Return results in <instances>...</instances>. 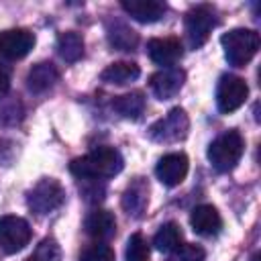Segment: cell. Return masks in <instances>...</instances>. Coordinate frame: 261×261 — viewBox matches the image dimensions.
<instances>
[{"label":"cell","instance_id":"1","mask_svg":"<svg viewBox=\"0 0 261 261\" xmlns=\"http://www.w3.org/2000/svg\"><path fill=\"white\" fill-rule=\"evenodd\" d=\"M124 167L122 155L114 147H98L84 157L69 163V171L80 179H102L114 177Z\"/></svg>","mask_w":261,"mask_h":261},{"label":"cell","instance_id":"2","mask_svg":"<svg viewBox=\"0 0 261 261\" xmlns=\"http://www.w3.org/2000/svg\"><path fill=\"white\" fill-rule=\"evenodd\" d=\"M226 61L234 67H245L259 49V35L251 29H232L220 37Z\"/></svg>","mask_w":261,"mask_h":261},{"label":"cell","instance_id":"3","mask_svg":"<svg viewBox=\"0 0 261 261\" xmlns=\"http://www.w3.org/2000/svg\"><path fill=\"white\" fill-rule=\"evenodd\" d=\"M243 149H245V141H243L241 133L226 130L210 143L208 161L216 171H222V173L230 171L239 163V159L243 157Z\"/></svg>","mask_w":261,"mask_h":261},{"label":"cell","instance_id":"4","mask_svg":"<svg viewBox=\"0 0 261 261\" xmlns=\"http://www.w3.org/2000/svg\"><path fill=\"white\" fill-rule=\"evenodd\" d=\"M184 27H186V39H188V45L192 49H198L202 47L212 29L216 27V18H214V10L206 4H200V6H194L186 12V18H184Z\"/></svg>","mask_w":261,"mask_h":261},{"label":"cell","instance_id":"5","mask_svg":"<svg viewBox=\"0 0 261 261\" xmlns=\"http://www.w3.org/2000/svg\"><path fill=\"white\" fill-rule=\"evenodd\" d=\"M65 200V192L61 188V184L53 177H45L41 179L29 194H27V204L35 214H49L53 210H57Z\"/></svg>","mask_w":261,"mask_h":261},{"label":"cell","instance_id":"6","mask_svg":"<svg viewBox=\"0 0 261 261\" xmlns=\"http://www.w3.org/2000/svg\"><path fill=\"white\" fill-rule=\"evenodd\" d=\"M188 128H190V120H188L186 110L173 108L163 118H159L157 122L151 124L149 137L159 143H175L188 135Z\"/></svg>","mask_w":261,"mask_h":261},{"label":"cell","instance_id":"7","mask_svg":"<svg viewBox=\"0 0 261 261\" xmlns=\"http://www.w3.org/2000/svg\"><path fill=\"white\" fill-rule=\"evenodd\" d=\"M31 241V226L20 216H2L0 218V247L4 253L12 255L22 251Z\"/></svg>","mask_w":261,"mask_h":261},{"label":"cell","instance_id":"8","mask_svg":"<svg viewBox=\"0 0 261 261\" xmlns=\"http://www.w3.org/2000/svg\"><path fill=\"white\" fill-rule=\"evenodd\" d=\"M249 96V86L243 77L239 75H222L216 88V104L218 110L228 114L234 112L237 108H241L245 104Z\"/></svg>","mask_w":261,"mask_h":261},{"label":"cell","instance_id":"9","mask_svg":"<svg viewBox=\"0 0 261 261\" xmlns=\"http://www.w3.org/2000/svg\"><path fill=\"white\" fill-rule=\"evenodd\" d=\"M35 47V35L27 29H8L0 33V55L4 59L16 61L31 53Z\"/></svg>","mask_w":261,"mask_h":261},{"label":"cell","instance_id":"10","mask_svg":"<svg viewBox=\"0 0 261 261\" xmlns=\"http://www.w3.org/2000/svg\"><path fill=\"white\" fill-rule=\"evenodd\" d=\"M188 157L184 153H167L159 159L157 167H155V175L161 184L173 188V186H179L186 175H188Z\"/></svg>","mask_w":261,"mask_h":261},{"label":"cell","instance_id":"11","mask_svg":"<svg viewBox=\"0 0 261 261\" xmlns=\"http://www.w3.org/2000/svg\"><path fill=\"white\" fill-rule=\"evenodd\" d=\"M186 82V71L179 67H165L151 75V90L159 100H169L179 94Z\"/></svg>","mask_w":261,"mask_h":261},{"label":"cell","instance_id":"12","mask_svg":"<svg viewBox=\"0 0 261 261\" xmlns=\"http://www.w3.org/2000/svg\"><path fill=\"white\" fill-rule=\"evenodd\" d=\"M147 53H149L151 61H155L157 65L171 67L173 63H177L181 59L184 47H181L179 39H175V37H163V39H151L147 43Z\"/></svg>","mask_w":261,"mask_h":261},{"label":"cell","instance_id":"13","mask_svg":"<svg viewBox=\"0 0 261 261\" xmlns=\"http://www.w3.org/2000/svg\"><path fill=\"white\" fill-rule=\"evenodd\" d=\"M84 230L94 241H108L116 232V218L110 210H92L84 220Z\"/></svg>","mask_w":261,"mask_h":261},{"label":"cell","instance_id":"14","mask_svg":"<svg viewBox=\"0 0 261 261\" xmlns=\"http://www.w3.org/2000/svg\"><path fill=\"white\" fill-rule=\"evenodd\" d=\"M190 224H192L194 232H198L202 237H214L222 228V218L212 204H200L192 210Z\"/></svg>","mask_w":261,"mask_h":261},{"label":"cell","instance_id":"15","mask_svg":"<svg viewBox=\"0 0 261 261\" xmlns=\"http://www.w3.org/2000/svg\"><path fill=\"white\" fill-rule=\"evenodd\" d=\"M120 6L130 18L139 22H155L167 10V6L157 0H122Z\"/></svg>","mask_w":261,"mask_h":261},{"label":"cell","instance_id":"16","mask_svg":"<svg viewBox=\"0 0 261 261\" xmlns=\"http://www.w3.org/2000/svg\"><path fill=\"white\" fill-rule=\"evenodd\" d=\"M57 80H59V71L51 61H41V63L33 65L27 73V86L35 94H43V92L51 90Z\"/></svg>","mask_w":261,"mask_h":261},{"label":"cell","instance_id":"17","mask_svg":"<svg viewBox=\"0 0 261 261\" xmlns=\"http://www.w3.org/2000/svg\"><path fill=\"white\" fill-rule=\"evenodd\" d=\"M139 75H141V69H139V65L133 63V61H116V63H110V65L100 73L102 82L112 84V86L130 84V82H135Z\"/></svg>","mask_w":261,"mask_h":261},{"label":"cell","instance_id":"18","mask_svg":"<svg viewBox=\"0 0 261 261\" xmlns=\"http://www.w3.org/2000/svg\"><path fill=\"white\" fill-rule=\"evenodd\" d=\"M57 53L63 61L67 63H75L82 55H84V39L73 33V31H65L57 37Z\"/></svg>","mask_w":261,"mask_h":261},{"label":"cell","instance_id":"19","mask_svg":"<svg viewBox=\"0 0 261 261\" xmlns=\"http://www.w3.org/2000/svg\"><path fill=\"white\" fill-rule=\"evenodd\" d=\"M181 239H184L181 228H179L175 222H165V224L159 226V230L155 232L153 245H155V249L161 251V253H171V251H175V249L181 245Z\"/></svg>","mask_w":261,"mask_h":261},{"label":"cell","instance_id":"20","mask_svg":"<svg viewBox=\"0 0 261 261\" xmlns=\"http://www.w3.org/2000/svg\"><path fill=\"white\" fill-rule=\"evenodd\" d=\"M114 110L124 118H139L145 110V98L141 92H130L114 100Z\"/></svg>","mask_w":261,"mask_h":261},{"label":"cell","instance_id":"21","mask_svg":"<svg viewBox=\"0 0 261 261\" xmlns=\"http://www.w3.org/2000/svg\"><path fill=\"white\" fill-rule=\"evenodd\" d=\"M145 204H147V188H145L141 181H137L135 186H130V188L124 192L122 206L128 210V214H130V212L139 214V212L145 208Z\"/></svg>","mask_w":261,"mask_h":261},{"label":"cell","instance_id":"22","mask_svg":"<svg viewBox=\"0 0 261 261\" xmlns=\"http://www.w3.org/2000/svg\"><path fill=\"white\" fill-rule=\"evenodd\" d=\"M59 259H61V251H59L57 241L47 237L37 245L35 253L24 261H59Z\"/></svg>","mask_w":261,"mask_h":261},{"label":"cell","instance_id":"23","mask_svg":"<svg viewBox=\"0 0 261 261\" xmlns=\"http://www.w3.org/2000/svg\"><path fill=\"white\" fill-rule=\"evenodd\" d=\"M108 37H110V43L122 51H130V47H135L137 43V35L124 24H114V29H108Z\"/></svg>","mask_w":261,"mask_h":261},{"label":"cell","instance_id":"24","mask_svg":"<svg viewBox=\"0 0 261 261\" xmlns=\"http://www.w3.org/2000/svg\"><path fill=\"white\" fill-rule=\"evenodd\" d=\"M126 261H149V247L141 232L130 234L126 243Z\"/></svg>","mask_w":261,"mask_h":261},{"label":"cell","instance_id":"25","mask_svg":"<svg viewBox=\"0 0 261 261\" xmlns=\"http://www.w3.org/2000/svg\"><path fill=\"white\" fill-rule=\"evenodd\" d=\"M204 257H206V253L200 245L188 243V245H179L175 251H171L167 261H204Z\"/></svg>","mask_w":261,"mask_h":261},{"label":"cell","instance_id":"26","mask_svg":"<svg viewBox=\"0 0 261 261\" xmlns=\"http://www.w3.org/2000/svg\"><path fill=\"white\" fill-rule=\"evenodd\" d=\"M114 259H116L114 249L104 243H96L80 255V261H114Z\"/></svg>","mask_w":261,"mask_h":261},{"label":"cell","instance_id":"27","mask_svg":"<svg viewBox=\"0 0 261 261\" xmlns=\"http://www.w3.org/2000/svg\"><path fill=\"white\" fill-rule=\"evenodd\" d=\"M8 88H10V77H8L6 69H2V67H0V98L8 92Z\"/></svg>","mask_w":261,"mask_h":261}]
</instances>
